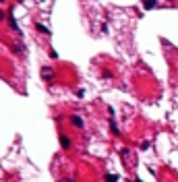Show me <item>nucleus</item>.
<instances>
[{
  "instance_id": "1",
  "label": "nucleus",
  "mask_w": 178,
  "mask_h": 182,
  "mask_svg": "<svg viewBox=\"0 0 178 182\" xmlns=\"http://www.w3.org/2000/svg\"><path fill=\"white\" fill-rule=\"evenodd\" d=\"M60 145H62L64 149H69V147H71V141H69V136H60Z\"/></svg>"
},
{
  "instance_id": "2",
  "label": "nucleus",
  "mask_w": 178,
  "mask_h": 182,
  "mask_svg": "<svg viewBox=\"0 0 178 182\" xmlns=\"http://www.w3.org/2000/svg\"><path fill=\"white\" fill-rule=\"evenodd\" d=\"M73 122H75V126H77V128H83V120H81L79 116H73Z\"/></svg>"
},
{
  "instance_id": "3",
  "label": "nucleus",
  "mask_w": 178,
  "mask_h": 182,
  "mask_svg": "<svg viewBox=\"0 0 178 182\" xmlns=\"http://www.w3.org/2000/svg\"><path fill=\"white\" fill-rule=\"evenodd\" d=\"M153 6H158L155 0H145V8H153Z\"/></svg>"
},
{
  "instance_id": "4",
  "label": "nucleus",
  "mask_w": 178,
  "mask_h": 182,
  "mask_svg": "<svg viewBox=\"0 0 178 182\" xmlns=\"http://www.w3.org/2000/svg\"><path fill=\"white\" fill-rule=\"evenodd\" d=\"M43 79H52V71H50V68H43Z\"/></svg>"
},
{
  "instance_id": "5",
  "label": "nucleus",
  "mask_w": 178,
  "mask_h": 182,
  "mask_svg": "<svg viewBox=\"0 0 178 182\" xmlns=\"http://www.w3.org/2000/svg\"><path fill=\"white\" fill-rule=\"evenodd\" d=\"M37 31H41V33H50V29H46L43 25H37Z\"/></svg>"
},
{
  "instance_id": "6",
  "label": "nucleus",
  "mask_w": 178,
  "mask_h": 182,
  "mask_svg": "<svg viewBox=\"0 0 178 182\" xmlns=\"http://www.w3.org/2000/svg\"><path fill=\"white\" fill-rule=\"evenodd\" d=\"M108 182H116V176H108Z\"/></svg>"
}]
</instances>
